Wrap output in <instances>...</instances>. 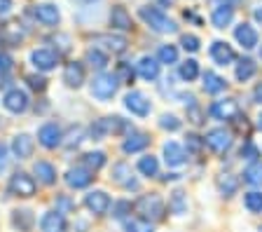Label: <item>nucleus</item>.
<instances>
[{"label": "nucleus", "mask_w": 262, "mask_h": 232, "mask_svg": "<svg viewBox=\"0 0 262 232\" xmlns=\"http://www.w3.org/2000/svg\"><path fill=\"white\" fill-rule=\"evenodd\" d=\"M134 211L138 214V218H143V221H147V223H155V221H162L164 218L166 206H164V199L159 197V195L150 193V195H143V197L136 199Z\"/></svg>", "instance_id": "f257e3e1"}, {"label": "nucleus", "mask_w": 262, "mask_h": 232, "mask_svg": "<svg viewBox=\"0 0 262 232\" xmlns=\"http://www.w3.org/2000/svg\"><path fill=\"white\" fill-rule=\"evenodd\" d=\"M138 14H141V19L152 28L155 33H176V31H178L176 22H171V19L166 17L162 10H157V7H141Z\"/></svg>", "instance_id": "f03ea898"}, {"label": "nucleus", "mask_w": 262, "mask_h": 232, "mask_svg": "<svg viewBox=\"0 0 262 232\" xmlns=\"http://www.w3.org/2000/svg\"><path fill=\"white\" fill-rule=\"evenodd\" d=\"M117 87H120V80L117 75H110V73H98L92 80V96L98 101H108L117 94Z\"/></svg>", "instance_id": "7ed1b4c3"}, {"label": "nucleus", "mask_w": 262, "mask_h": 232, "mask_svg": "<svg viewBox=\"0 0 262 232\" xmlns=\"http://www.w3.org/2000/svg\"><path fill=\"white\" fill-rule=\"evenodd\" d=\"M7 188H10V193L16 195V197H33V195H35V181H33V176H28V174L16 172L10 176Z\"/></svg>", "instance_id": "20e7f679"}, {"label": "nucleus", "mask_w": 262, "mask_h": 232, "mask_svg": "<svg viewBox=\"0 0 262 232\" xmlns=\"http://www.w3.org/2000/svg\"><path fill=\"white\" fill-rule=\"evenodd\" d=\"M204 143L208 145V148L213 150V153H227L229 148H232V132H227V129H211V132L204 136Z\"/></svg>", "instance_id": "39448f33"}, {"label": "nucleus", "mask_w": 262, "mask_h": 232, "mask_svg": "<svg viewBox=\"0 0 262 232\" xmlns=\"http://www.w3.org/2000/svg\"><path fill=\"white\" fill-rule=\"evenodd\" d=\"M124 106L131 115H138V117L150 115V111H152V103H150V99L143 92H129L124 96Z\"/></svg>", "instance_id": "423d86ee"}, {"label": "nucleus", "mask_w": 262, "mask_h": 232, "mask_svg": "<svg viewBox=\"0 0 262 232\" xmlns=\"http://www.w3.org/2000/svg\"><path fill=\"white\" fill-rule=\"evenodd\" d=\"M38 141L42 148H56V145L63 143V132H61V127L56 124V122H45L42 127H40L38 132Z\"/></svg>", "instance_id": "0eeeda50"}, {"label": "nucleus", "mask_w": 262, "mask_h": 232, "mask_svg": "<svg viewBox=\"0 0 262 232\" xmlns=\"http://www.w3.org/2000/svg\"><path fill=\"white\" fill-rule=\"evenodd\" d=\"M208 113H211V117H215V120H220V122H232L234 117H239V103H236L234 99L215 101Z\"/></svg>", "instance_id": "6e6552de"}, {"label": "nucleus", "mask_w": 262, "mask_h": 232, "mask_svg": "<svg viewBox=\"0 0 262 232\" xmlns=\"http://www.w3.org/2000/svg\"><path fill=\"white\" fill-rule=\"evenodd\" d=\"M3 106H5L10 113L19 115V113H26V111H28L31 101H28V94L24 92V89L14 87V89H10V92L5 94V99H3Z\"/></svg>", "instance_id": "1a4fd4ad"}, {"label": "nucleus", "mask_w": 262, "mask_h": 232, "mask_svg": "<svg viewBox=\"0 0 262 232\" xmlns=\"http://www.w3.org/2000/svg\"><path fill=\"white\" fill-rule=\"evenodd\" d=\"M84 206H87L92 214L103 216L110 209V195L105 190H92V193L84 195Z\"/></svg>", "instance_id": "9d476101"}, {"label": "nucleus", "mask_w": 262, "mask_h": 232, "mask_svg": "<svg viewBox=\"0 0 262 232\" xmlns=\"http://www.w3.org/2000/svg\"><path fill=\"white\" fill-rule=\"evenodd\" d=\"M40 232H68V221L61 211H47L40 218Z\"/></svg>", "instance_id": "9b49d317"}, {"label": "nucleus", "mask_w": 262, "mask_h": 232, "mask_svg": "<svg viewBox=\"0 0 262 232\" xmlns=\"http://www.w3.org/2000/svg\"><path fill=\"white\" fill-rule=\"evenodd\" d=\"M110 178L126 190H138V181L131 176V166L126 164V162H117V164H113V176Z\"/></svg>", "instance_id": "f8f14e48"}, {"label": "nucleus", "mask_w": 262, "mask_h": 232, "mask_svg": "<svg viewBox=\"0 0 262 232\" xmlns=\"http://www.w3.org/2000/svg\"><path fill=\"white\" fill-rule=\"evenodd\" d=\"M35 148V141H33L31 134H16L14 141H12V153H14L16 160H28Z\"/></svg>", "instance_id": "ddd939ff"}, {"label": "nucleus", "mask_w": 262, "mask_h": 232, "mask_svg": "<svg viewBox=\"0 0 262 232\" xmlns=\"http://www.w3.org/2000/svg\"><path fill=\"white\" fill-rule=\"evenodd\" d=\"M211 59L215 61L218 66H229V64H234L236 54H234V50H232L227 43H223V40H215V43L211 45Z\"/></svg>", "instance_id": "4468645a"}, {"label": "nucleus", "mask_w": 262, "mask_h": 232, "mask_svg": "<svg viewBox=\"0 0 262 232\" xmlns=\"http://www.w3.org/2000/svg\"><path fill=\"white\" fill-rule=\"evenodd\" d=\"M92 181H94V174L89 172V169H84V166H75V169H71V172L66 174V183L75 190H82V188H87V185H92Z\"/></svg>", "instance_id": "2eb2a0df"}, {"label": "nucleus", "mask_w": 262, "mask_h": 232, "mask_svg": "<svg viewBox=\"0 0 262 232\" xmlns=\"http://www.w3.org/2000/svg\"><path fill=\"white\" fill-rule=\"evenodd\" d=\"M31 61H33V66L38 68V71H54L56 64H59V56L54 54L52 50H35L31 54Z\"/></svg>", "instance_id": "dca6fc26"}, {"label": "nucleus", "mask_w": 262, "mask_h": 232, "mask_svg": "<svg viewBox=\"0 0 262 232\" xmlns=\"http://www.w3.org/2000/svg\"><path fill=\"white\" fill-rule=\"evenodd\" d=\"M234 38L244 50H253L257 45V31L251 26V24H239V26L234 28Z\"/></svg>", "instance_id": "f3484780"}, {"label": "nucleus", "mask_w": 262, "mask_h": 232, "mask_svg": "<svg viewBox=\"0 0 262 232\" xmlns=\"http://www.w3.org/2000/svg\"><path fill=\"white\" fill-rule=\"evenodd\" d=\"M164 160L169 166H180L187 162V155H185V148L176 141H169V143H164Z\"/></svg>", "instance_id": "a211bd4d"}, {"label": "nucleus", "mask_w": 262, "mask_h": 232, "mask_svg": "<svg viewBox=\"0 0 262 232\" xmlns=\"http://www.w3.org/2000/svg\"><path fill=\"white\" fill-rule=\"evenodd\" d=\"M63 82L75 89L82 87V82H84V66L77 64V61H71V64L63 68Z\"/></svg>", "instance_id": "6ab92c4d"}, {"label": "nucleus", "mask_w": 262, "mask_h": 232, "mask_svg": "<svg viewBox=\"0 0 262 232\" xmlns=\"http://www.w3.org/2000/svg\"><path fill=\"white\" fill-rule=\"evenodd\" d=\"M35 19H38L40 24H45V26H56L61 19L59 10H56V5H49V3H42V5L35 7Z\"/></svg>", "instance_id": "aec40b11"}, {"label": "nucleus", "mask_w": 262, "mask_h": 232, "mask_svg": "<svg viewBox=\"0 0 262 232\" xmlns=\"http://www.w3.org/2000/svg\"><path fill=\"white\" fill-rule=\"evenodd\" d=\"M147 145H150V136L147 134H129L126 136V141L122 143V150H124L126 155H134V153H141V150H145Z\"/></svg>", "instance_id": "412c9836"}, {"label": "nucleus", "mask_w": 262, "mask_h": 232, "mask_svg": "<svg viewBox=\"0 0 262 232\" xmlns=\"http://www.w3.org/2000/svg\"><path fill=\"white\" fill-rule=\"evenodd\" d=\"M94 43L96 45H103L108 52H113V54H122V52L126 50V38H122V35H96L94 38Z\"/></svg>", "instance_id": "4be33fe9"}, {"label": "nucleus", "mask_w": 262, "mask_h": 232, "mask_svg": "<svg viewBox=\"0 0 262 232\" xmlns=\"http://www.w3.org/2000/svg\"><path fill=\"white\" fill-rule=\"evenodd\" d=\"M138 75H141L143 80H147V82H155L159 77V61L152 59V56H143V59L138 61Z\"/></svg>", "instance_id": "5701e85b"}, {"label": "nucleus", "mask_w": 262, "mask_h": 232, "mask_svg": "<svg viewBox=\"0 0 262 232\" xmlns=\"http://www.w3.org/2000/svg\"><path fill=\"white\" fill-rule=\"evenodd\" d=\"M33 174L38 176V181L42 183V185H54V183H56V169H54V164H49V162H45V160L35 162V166H33Z\"/></svg>", "instance_id": "b1692460"}, {"label": "nucleus", "mask_w": 262, "mask_h": 232, "mask_svg": "<svg viewBox=\"0 0 262 232\" xmlns=\"http://www.w3.org/2000/svg\"><path fill=\"white\" fill-rule=\"evenodd\" d=\"M12 225L21 232H31L33 225H35V216L28 209H16V211H12Z\"/></svg>", "instance_id": "393cba45"}, {"label": "nucleus", "mask_w": 262, "mask_h": 232, "mask_svg": "<svg viewBox=\"0 0 262 232\" xmlns=\"http://www.w3.org/2000/svg\"><path fill=\"white\" fill-rule=\"evenodd\" d=\"M202 77H204V89H206V94H220V92H225V87H227L225 77H220L218 73H213V71H206Z\"/></svg>", "instance_id": "a878e982"}, {"label": "nucleus", "mask_w": 262, "mask_h": 232, "mask_svg": "<svg viewBox=\"0 0 262 232\" xmlns=\"http://www.w3.org/2000/svg\"><path fill=\"white\" fill-rule=\"evenodd\" d=\"M234 19V10H229V7H213L211 12V24L215 28H225L232 24Z\"/></svg>", "instance_id": "bb28decb"}, {"label": "nucleus", "mask_w": 262, "mask_h": 232, "mask_svg": "<svg viewBox=\"0 0 262 232\" xmlns=\"http://www.w3.org/2000/svg\"><path fill=\"white\" fill-rule=\"evenodd\" d=\"M255 73H257V64H255V61H253V59H241L239 64H236L234 75H236V80H239V82H248Z\"/></svg>", "instance_id": "cd10ccee"}, {"label": "nucleus", "mask_w": 262, "mask_h": 232, "mask_svg": "<svg viewBox=\"0 0 262 232\" xmlns=\"http://www.w3.org/2000/svg\"><path fill=\"white\" fill-rule=\"evenodd\" d=\"M110 26L120 28V31H129V28H131L129 12H126L124 7H113V12H110Z\"/></svg>", "instance_id": "c85d7f7f"}, {"label": "nucleus", "mask_w": 262, "mask_h": 232, "mask_svg": "<svg viewBox=\"0 0 262 232\" xmlns=\"http://www.w3.org/2000/svg\"><path fill=\"white\" fill-rule=\"evenodd\" d=\"M82 164H84V169H89V172H98L101 166L105 164V153H101V150H96V153H84L82 155Z\"/></svg>", "instance_id": "c756f323"}, {"label": "nucleus", "mask_w": 262, "mask_h": 232, "mask_svg": "<svg viewBox=\"0 0 262 232\" xmlns=\"http://www.w3.org/2000/svg\"><path fill=\"white\" fill-rule=\"evenodd\" d=\"M244 181L251 185H262V162H248V166L244 169Z\"/></svg>", "instance_id": "7c9ffc66"}, {"label": "nucleus", "mask_w": 262, "mask_h": 232, "mask_svg": "<svg viewBox=\"0 0 262 232\" xmlns=\"http://www.w3.org/2000/svg\"><path fill=\"white\" fill-rule=\"evenodd\" d=\"M138 172H141L143 176H147V178H155L159 174L157 157H152V155H145V157H141V162H138Z\"/></svg>", "instance_id": "2f4dec72"}, {"label": "nucleus", "mask_w": 262, "mask_h": 232, "mask_svg": "<svg viewBox=\"0 0 262 232\" xmlns=\"http://www.w3.org/2000/svg\"><path fill=\"white\" fill-rule=\"evenodd\" d=\"M178 73H180V77H183L185 82H194L196 77H199V64H196L194 59H187V61L180 64Z\"/></svg>", "instance_id": "473e14b6"}, {"label": "nucleus", "mask_w": 262, "mask_h": 232, "mask_svg": "<svg viewBox=\"0 0 262 232\" xmlns=\"http://www.w3.org/2000/svg\"><path fill=\"white\" fill-rule=\"evenodd\" d=\"M218 188L225 197H232V195L236 193V188H239V181H236V176H232V174H223V176L218 178Z\"/></svg>", "instance_id": "72a5a7b5"}, {"label": "nucleus", "mask_w": 262, "mask_h": 232, "mask_svg": "<svg viewBox=\"0 0 262 232\" xmlns=\"http://www.w3.org/2000/svg\"><path fill=\"white\" fill-rule=\"evenodd\" d=\"M157 59H159V64H166V66L178 64V50H176V45H162L157 52Z\"/></svg>", "instance_id": "f704fd0d"}, {"label": "nucleus", "mask_w": 262, "mask_h": 232, "mask_svg": "<svg viewBox=\"0 0 262 232\" xmlns=\"http://www.w3.org/2000/svg\"><path fill=\"white\" fill-rule=\"evenodd\" d=\"M244 206L251 211V214H262V193H257V190H251V193H246Z\"/></svg>", "instance_id": "c9c22d12"}, {"label": "nucleus", "mask_w": 262, "mask_h": 232, "mask_svg": "<svg viewBox=\"0 0 262 232\" xmlns=\"http://www.w3.org/2000/svg\"><path fill=\"white\" fill-rule=\"evenodd\" d=\"M87 64L92 68H96V71H103V68L108 66V56L98 50V47H94V50L87 52Z\"/></svg>", "instance_id": "e433bc0d"}, {"label": "nucleus", "mask_w": 262, "mask_h": 232, "mask_svg": "<svg viewBox=\"0 0 262 232\" xmlns=\"http://www.w3.org/2000/svg\"><path fill=\"white\" fill-rule=\"evenodd\" d=\"M169 209L173 211L176 216H183V214L187 211V202H185V193H183V190H176V193L171 195Z\"/></svg>", "instance_id": "4c0bfd02"}, {"label": "nucleus", "mask_w": 262, "mask_h": 232, "mask_svg": "<svg viewBox=\"0 0 262 232\" xmlns=\"http://www.w3.org/2000/svg\"><path fill=\"white\" fill-rule=\"evenodd\" d=\"M124 230L126 232H152V223L143 221V218H129V221H124Z\"/></svg>", "instance_id": "58836bf2"}, {"label": "nucleus", "mask_w": 262, "mask_h": 232, "mask_svg": "<svg viewBox=\"0 0 262 232\" xmlns=\"http://www.w3.org/2000/svg\"><path fill=\"white\" fill-rule=\"evenodd\" d=\"M108 122V134H122V132H129V122L122 120V117H105Z\"/></svg>", "instance_id": "ea45409f"}, {"label": "nucleus", "mask_w": 262, "mask_h": 232, "mask_svg": "<svg viewBox=\"0 0 262 232\" xmlns=\"http://www.w3.org/2000/svg\"><path fill=\"white\" fill-rule=\"evenodd\" d=\"M239 155L244 157V160H248V162H257V157H260V150H257V145H255V143L246 141V143L241 145Z\"/></svg>", "instance_id": "a19ab883"}, {"label": "nucleus", "mask_w": 262, "mask_h": 232, "mask_svg": "<svg viewBox=\"0 0 262 232\" xmlns=\"http://www.w3.org/2000/svg\"><path fill=\"white\" fill-rule=\"evenodd\" d=\"M21 38H24V33L14 26V24H12V26H7L5 33H3V40H5V43H10V45H19V43H21Z\"/></svg>", "instance_id": "79ce46f5"}, {"label": "nucleus", "mask_w": 262, "mask_h": 232, "mask_svg": "<svg viewBox=\"0 0 262 232\" xmlns=\"http://www.w3.org/2000/svg\"><path fill=\"white\" fill-rule=\"evenodd\" d=\"M180 124H183V122L176 115H162V120H159V127L166 129V132H178Z\"/></svg>", "instance_id": "37998d69"}, {"label": "nucleus", "mask_w": 262, "mask_h": 232, "mask_svg": "<svg viewBox=\"0 0 262 232\" xmlns=\"http://www.w3.org/2000/svg\"><path fill=\"white\" fill-rule=\"evenodd\" d=\"M117 80L120 82H134V68L129 64H124V61L117 66Z\"/></svg>", "instance_id": "c03bdc74"}, {"label": "nucleus", "mask_w": 262, "mask_h": 232, "mask_svg": "<svg viewBox=\"0 0 262 232\" xmlns=\"http://www.w3.org/2000/svg\"><path fill=\"white\" fill-rule=\"evenodd\" d=\"M180 45H183V50L185 52H196L199 50V38L192 33H185L183 38H180Z\"/></svg>", "instance_id": "a18cd8bd"}, {"label": "nucleus", "mask_w": 262, "mask_h": 232, "mask_svg": "<svg viewBox=\"0 0 262 232\" xmlns=\"http://www.w3.org/2000/svg\"><path fill=\"white\" fill-rule=\"evenodd\" d=\"M84 138V127H75V129H71V136H68V141H63V145L66 148H73V145H77Z\"/></svg>", "instance_id": "49530a36"}, {"label": "nucleus", "mask_w": 262, "mask_h": 232, "mask_svg": "<svg viewBox=\"0 0 262 232\" xmlns=\"http://www.w3.org/2000/svg\"><path fill=\"white\" fill-rule=\"evenodd\" d=\"M129 214H131L129 202H117V204H115V211H113L115 218H124V216H129Z\"/></svg>", "instance_id": "de8ad7c7"}, {"label": "nucleus", "mask_w": 262, "mask_h": 232, "mask_svg": "<svg viewBox=\"0 0 262 232\" xmlns=\"http://www.w3.org/2000/svg\"><path fill=\"white\" fill-rule=\"evenodd\" d=\"M26 80H28V85H31L33 89H38V92H42V89L47 87V80H45V77H38V75H28Z\"/></svg>", "instance_id": "09e8293b"}, {"label": "nucleus", "mask_w": 262, "mask_h": 232, "mask_svg": "<svg viewBox=\"0 0 262 232\" xmlns=\"http://www.w3.org/2000/svg\"><path fill=\"white\" fill-rule=\"evenodd\" d=\"M213 7H229V10H236L241 0H211Z\"/></svg>", "instance_id": "8fccbe9b"}, {"label": "nucleus", "mask_w": 262, "mask_h": 232, "mask_svg": "<svg viewBox=\"0 0 262 232\" xmlns=\"http://www.w3.org/2000/svg\"><path fill=\"white\" fill-rule=\"evenodd\" d=\"M202 138L199 136H194V134H192V136H187V148L190 150H194V153H199V150H202Z\"/></svg>", "instance_id": "3c124183"}, {"label": "nucleus", "mask_w": 262, "mask_h": 232, "mask_svg": "<svg viewBox=\"0 0 262 232\" xmlns=\"http://www.w3.org/2000/svg\"><path fill=\"white\" fill-rule=\"evenodd\" d=\"M12 68V59L7 54H0V75H3V73H7Z\"/></svg>", "instance_id": "603ef678"}, {"label": "nucleus", "mask_w": 262, "mask_h": 232, "mask_svg": "<svg viewBox=\"0 0 262 232\" xmlns=\"http://www.w3.org/2000/svg\"><path fill=\"white\" fill-rule=\"evenodd\" d=\"M190 117H192V122H194V124H202V111L196 108V103L190 106Z\"/></svg>", "instance_id": "864d4df0"}, {"label": "nucleus", "mask_w": 262, "mask_h": 232, "mask_svg": "<svg viewBox=\"0 0 262 232\" xmlns=\"http://www.w3.org/2000/svg\"><path fill=\"white\" fill-rule=\"evenodd\" d=\"M7 166V145L0 143V172Z\"/></svg>", "instance_id": "5fc2aeb1"}, {"label": "nucleus", "mask_w": 262, "mask_h": 232, "mask_svg": "<svg viewBox=\"0 0 262 232\" xmlns=\"http://www.w3.org/2000/svg\"><path fill=\"white\" fill-rule=\"evenodd\" d=\"M10 10H12V0H0V17H5Z\"/></svg>", "instance_id": "6e6d98bb"}, {"label": "nucleus", "mask_w": 262, "mask_h": 232, "mask_svg": "<svg viewBox=\"0 0 262 232\" xmlns=\"http://www.w3.org/2000/svg\"><path fill=\"white\" fill-rule=\"evenodd\" d=\"M253 99H255V103H262V82L255 87V92H253Z\"/></svg>", "instance_id": "4d7b16f0"}, {"label": "nucleus", "mask_w": 262, "mask_h": 232, "mask_svg": "<svg viewBox=\"0 0 262 232\" xmlns=\"http://www.w3.org/2000/svg\"><path fill=\"white\" fill-rule=\"evenodd\" d=\"M253 17H255L257 26H262V7H257V10H255V12H253Z\"/></svg>", "instance_id": "13d9d810"}, {"label": "nucleus", "mask_w": 262, "mask_h": 232, "mask_svg": "<svg viewBox=\"0 0 262 232\" xmlns=\"http://www.w3.org/2000/svg\"><path fill=\"white\" fill-rule=\"evenodd\" d=\"M75 3H80V5H87V3H94V0H75Z\"/></svg>", "instance_id": "bf43d9fd"}, {"label": "nucleus", "mask_w": 262, "mask_h": 232, "mask_svg": "<svg viewBox=\"0 0 262 232\" xmlns=\"http://www.w3.org/2000/svg\"><path fill=\"white\" fill-rule=\"evenodd\" d=\"M257 129H262V113H260V117H257Z\"/></svg>", "instance_id": "052dcab7"}, {"label": "nucleus", "mask_w": 262, "mask_h": 232, "mask_svg": "<svg viewBox=\"0 0 262 232\" xmlns=\"http://www.w3.org/2000/svg\"><path fill=\"white\" fill-rule=\"evenodd\" d=\"M162 3H173V0H162Z\"/></svg>", "instance_id": "680f3d73"}, {"label": "nucleus", "mask_w": 262, "mask_h": 232, "mask_svg": "<svg viewBox=\"0 0 262 232\" xmlns=\"http://www.w3.org/2000/svg\"><path fill=\"white\" fill-rule=\"evenodd\" d=\"M260 232H262V227H260Z\"/></svg>", "instance_id": "e2e57ef3"}, {"label": "nucleus", "mask_w": 262, "mask_h": 232, "mask_svg": "<svg viewBox=\"0 0 262 232\" xmlns=\"http://www.w3.org/2000/svg\"><path fill=\"white\" fill-rule=\"evenodd\" d=\"M260 54H262V50H260Z\"/></svg>", "instance_id": "0e129e2a"}]
</instances>
